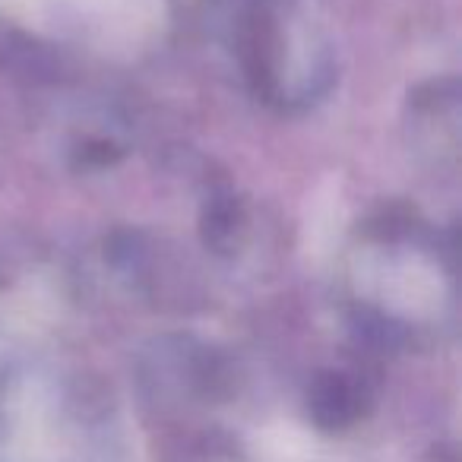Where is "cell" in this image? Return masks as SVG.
<instances>
[{"label": "cell", "mask_w": 462, "mask_h": 462, "mask_svg": "<svg viewBox=\"0 0 462 462\" xmlns=\"http://www.w3.org/2000/svg\"><path fill=\"white\" fill-rule=\"evenodd\" d=\"M365 386L348 374L327 371L308 390V415L323 430H346L365 415Z\"/></svg>", "instance_id": "cell-1"}, {"label": "cell", "mask_w": 462, "mask_h": 462, "mask_svg": "<svg viewBox=\"0 0 462 462\" xmlns=\"http://www.w3.org/2000/svg\"><path fill=\"white\" fill-rule=\"evenodd\" d=\"M247 216L241 199L212 197L203 212V245L212 254H235L245 241Z\"/></svg>", "instance_id": "cell-2"}]
</instances>
